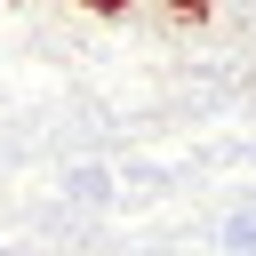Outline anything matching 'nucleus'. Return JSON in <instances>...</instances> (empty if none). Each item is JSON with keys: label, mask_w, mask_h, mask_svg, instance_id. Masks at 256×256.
<instances>
[{"label": "nucleus", "mask_w": 256, "mask_h": 256, "mask_svg": "<svg viewBox=\"0 0 256 256\" xmlns=\"http://www.w3.org/2000/svg\"><path fill=\"white\" fill-rule=\"evenodd\" d=\"M160 16H168L176 32H200V24L216 16V0H160Z\"/></svg>", "instance_id": "nucleus-1"}, {"label": "nucleus", "mask_w": 256, "mask_h": 256, "mask_svg": "<svg viewBox=\"0 0 256 256\" xmlns=\"http://www.w3.org/2000/svg\"><path fill=\"white\" fill-rule=\"evenodd\" d=\"M72 8H88V16H128L136 0H72Z\"/></svg>", "instance_id": "nucleus-2"}]
</instances>
